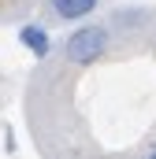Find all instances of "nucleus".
<instances>
[{"instance_id":"2","label":"nucleus","mask_w":156,"mask_h":159,"mask_svg":"<svg viewBox=\"0 0 156 159\" xmlns=\"http://www.w3.org/2000/svg\"><path fill=\"white\" fill-rule=\"evenodd\" d=\"M19 41H22V48H26L30 56H37V59H45V56L52 52V37H48V30L37 26V22H26V26L19 30Z\"/></svg>"},{"instance_id":"1","label":"nucleus","mask_w":156,"mask_h":159,"mask_svg":"<svg viewBox=\"0 0 156 159\" xmlns=\"http://www.w3.org/2000/svg\"><path fill=\"white\" fill-rule=\"evenodd\" d=\"M108 48H112V30L97 26V22H85L63 41V59H71L75 67H89V63L104 59Z\"/></svg>"},{"instance_id":"3","label":"nucleus","mask_w":156,"mask_h":159,"mask_svg":"<svg viewBox=\"0 0 156 159\" xmlns=\"http://www.w3.org/2000/svg\"><path fill=\"white\" fill-rule=\"evenodd\" d=\"M97 4H100V0H48L52 15L63 19V22H78V19H85V15H93Z\"/></svg>"},{"instance_id":"4","label":"nucleus","mask_w":156,"mask_h":159,"mask_svg":"<svg viewBox=\"0 0 156 159\" xmlns=\"http://www.w3.org/2000/svg\"><path fill=\"white\" fill-rule=\"evenodd\" d=\"M149 159H156V148H153V152H149Z\"/></svg>"}]
</instances>
